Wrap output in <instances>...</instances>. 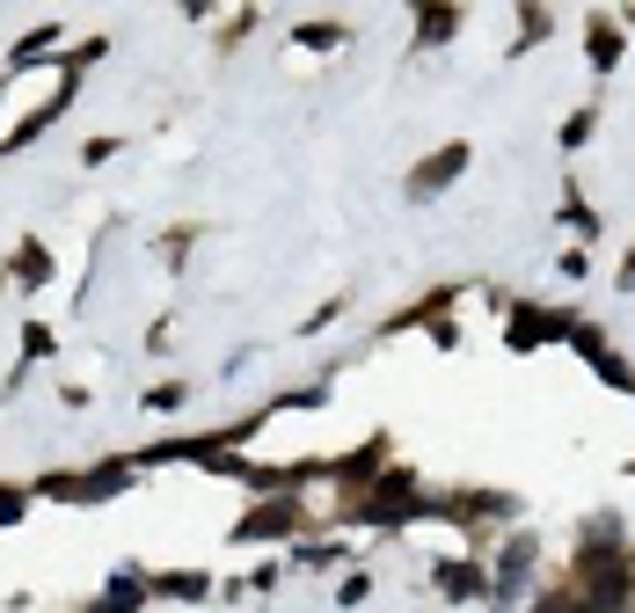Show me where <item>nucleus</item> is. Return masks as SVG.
<instances>
[{
  "mask_svg": "<svg viewBox=\"0 0 635 613\" xmlns=\"http://www.w3.org/2000/svg\"><path fill=\"white\" fill-rule=\"evenodd\" d=\"M461 169H467V147H439L431 161H424V169L410 175V197H431V191H445V183H453Z\"/></svg>",
  "mask_w": 635,
  "mask_h": 613,
  "instance_id": "nucleus-4",
  "label": "nucleus"
},
{
  "mask_svg": "<svg viewBox=\"0 0 635 613\" xmlns=\"http://www.w3.org/2000/svg\"><path fill=\"white\" fill-rule=\"evenodd\" d=\"M23 504H29L23 490H0V526H15V518H23Z\"/></svg>",
  "mask_w": 635,
  "mask_h": 613,
  "instance_id": "nucleus-16",
  "label": "nucleus"
},
{
  "mask_svg": "<svg viewBox=\"0 0 635 613\" xmlns=\"http://www.w3.org/2000/svg\"><path fill=\"white\" fill-rule=\"evenodd\" d=\"M453 23H461L453 8H424V23H416V37H424V45H439V37H453Z\"/></svg>",
  "mask_w": 635,
  "mask_h": 613,
  "instance_id": "nucleus-11",
  "label": "nucleus"
},
{
  "mask_svg": "<svg viewBox=\"0 0 635 613\" xmlns=\"http://www.w3.org/2000/svg\"><path fill=\"white\" fill-rule=\"evenodd\" d=\"M285 534H300V504H293V496H270V504H256V512L234 526V540H285Z\"/></svg>",
  "mask_w": 635,
  "mask_h": 613,
  "instance_id": "nucleus-3",
  "label": "nucleus"
},
{
  "mask_svg": "<svg viewBox=\"0 0 635 613\" xmlns=\"http://www.w3.org/2000/svg\"><path fill=\"white\" fill-rule=\"evenodd\" d=\"M585 139H591V110H577V118L562 124V147H585Z\"/></svg>",
  "mask_w": 635,
  "mask_h": 613,
  "instance_id": "nucleus-14",
  "label": "nucleus"
},
{
  "mask_svg": "<svg viewBox=\"0 0 635 613\" xmlns=\"http://www.w3.org/2000/svg\"><path fill=\"white\" fill-rule=\"evenodd\" d=\"M439 591H445V599H483L489 577L475 563H439Z\"/></svg>",
  "mask_w": 635,
  "mask_h": 613,
  "instance_id": "nucleus-5",
  "label": "nucleus"
},
{
  "mask_svg": "<svg viewBox=\"0 0 635 613\" xmlns=\"http://www.w3.org/2000/svg\"><path fill=\"white\" fill-rule=\"evenodd\" d=\"M15 278H23V285H45V278H51L45 242H23V248H15Z\"/></svg>",
  "mask_w": 635,
  "mask_h": 613,
  "instance_id": "nucleus-9",
  "label": "nucleus"
},
{
  "mask_svg": "<svg viewBox=\"0 0 635 613\" xmlns=\"http://www.w3.org/2000/svg\"><path fill=\"white\" fill-rule=\"evenodd\" d=\"M591 51H599V66H613V59H621V37H613V29L599 23V37H591Z\"/></svg>",
  "mask_w": 635,
  "mask_h": 613,
  "instance_id": "nucleus-15",
  "label": "nucleus"
},
{
  "mask_svg": "<svg viewBox=\"0 0 635 613\" xmlns=\"http://www.w3.org/2000/svg\"><path fill=\"white\" fill-rule=\"evenodd\" d=\"M621 285H628V293H635V256H628V270H621Z\"/></svg>",
  "mask_w": 635,
  "mask_h": 613,
  "instance_id": "nucleus-18",
  "label": "nucleus"
},
{
  "mask_svg": "<svg viewBox=\"0 0 635 613\" xmlns=\"http://www.w3.org/2000/svg\"><path fill=\"white\" fill-rule=\"evenodd\" d=\"M147 409H183V380H175V388H154V394H147Z\"/></svg>",
  "mask_w": 635,
  "mask_h": 613,
  "instance_id": "nucleus-17",
  "label": "nucleus"
},
{
  "mask_svg": "<svg viewBox=\"0 0 635 613\" xmlns=\"http://www.w3.org/2000/svg\"><path fill=\"white\" fill-rule=\"evenodd\" d=\"M124 482H132V467H124V461H102L96 475H45V482H37V496H66V504H102V496H118Z\"/></svg>",
  "mask_w": 635,
  "mask_h": 613,
  "instance_id": "nucleus-1",
  "label": "nucleus"
},
{
  "mask_svg": "<svg viewBox=\"0 0 635 613\" xmlns=\"http://www.w3.org/2000/svg\"><path fill=\"white\" fill-rule=\"evenodd\" d=\"M23 358H51V329H45V321H29V329H23Z\"/></svg>",
  "mask_w": 635,
  "mask_h": 613,
  "instance_id": "nucleus-13",
  "label": "nucleus"
},
{
  "mask_svg": "<svg viewBox=\"0 0 635 613\" xmlns=\"http://www.w3.org/2000/svg\"><path fill=\"white\" fill-rule=\"evenodd\" d=\"M351 512L366 518V526H388V518H402V512H416V475H402V467H388L373 490H358V504Z\"/></svg>",
  "mask_w": 635,
  "mask_h": 613,
  "instance_id": "nucleus-2",
  "label": "nucleus"
},
{
  "mask_svg": "<svg viewBox=\"0 0 635 613\" xmlns=\"http://www.w3.org/2000/svg\"><path fill=\"white\" fill-rule=\"evenodd\" d=\"M147 591H169V599H205V591H212V577H197V569H169V577H154Z\"/></svg>",
  "mask_w": 635,
  "mask_h": 613,
  "instance_id": "nucleus-7",
  "label": "nucleus"
},
{
  "mask_svg": "<svg viewBox=\"0 0 635 613\" xmlns=\"http://www.w3.org/2000/svg\"><path fill=\"white\" fill-rule=\"evenodd\" d=\"M59 45V23H45V29H29L23 45H15V59H8V66H37V51H51Z\"/></svg>",
  "mask_w": 635,
  "mask_h": 613,
  "instance_id": "nucleus-10",
  "label": "nucleus"
},
{
  "mask_svg": "<svg viewBox=\"0 0 635 613\" xmlns=\"http://www.w3.org/2000/svg\"><path fill=\"white\" fill-rule=\"evenodd\" d=\"M139 599H147V585H139V577H124V585H110L88 613H139Z\"/></svg>",
  "mask_w": 635,
  "mask_h": 613,
  "instance_id": "nucleus-8",
  "label": "nucleus"
},
{
  "mask_svg": "<svg viewBox=\"0 0 635 613\" xmlns=\"http://www.w3.org/2000/svg\"><path fill=\"white\" fill-rule=\"evenodd\" d=\"M293 37H300V45H315V51H329V45H343V23H300Z\"/></svg>",
  "mask_w": 635,
  "mask_h": 613,
  "instance_id": "nucleus-12",
  "label": "nucleus"
},
{
  "mask_svg": "<svg viewBox=\"0 0 635 613\" xmlns=\"http://www.w3.org/2000/svg\"><path fill=\"white\" fill-rule=\"evenodd\" d=\"M562 329V315H540V307H518L512 315V344L526 351V344H540V336H555Z\"/></svg>",
  "mask_w": 635,
  "mask_h": 613,
  "instance_id": "nucleus-6",
  "label": "nucleus"
}]
</instances>
